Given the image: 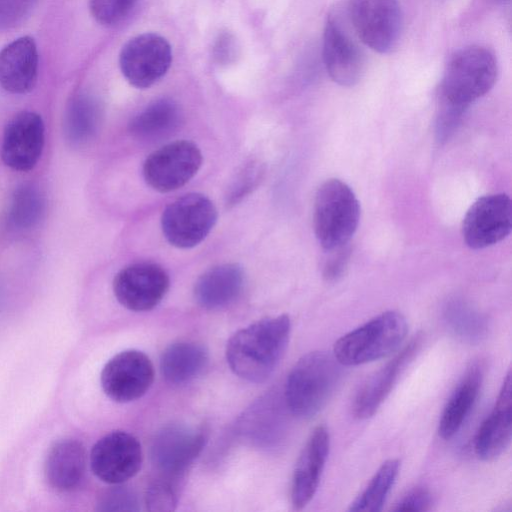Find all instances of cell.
Returning a JSON list of instances; mask_svg holds the SVG:
<instances>
[{
	"instance_id": "obj_1",
	"label": "cell",
	"mask_w": 512,
	"mask_h": 512,
	"mask_svg": "<svg viewBox=\"0 0 512 512\" xmlns=\"http://www.w3.org/2000/svg\"><path fill=\"white\" fill-rule=\"evenodd\" d=\"M290 332V318L285 314L264 318L240 329L227 343L226 359L230 369L246 381H265L280 362Z\"/></svg>"
},
{
	"instance_id": "obj_2",
	"label": "cell",
	"mask_w": 512,
	"mask_h": 512,
	"mask_svg": "<svg viewBox=\"0 0 512 512\" xmlns=\"http://www.w3.org/2000/svg\"><path fill=\"white\" fill-rule=\"evenodd\" d=\"M342 365L333 353L311 351L292 367L285 384L284 402L289 413L310 419L333 395L342 375Z\"/></svg>"
},
{
	"instance_id": "obj_3",
	"label": "cell",
	"mask_w": 512,
	"mask_h": 512,
	"mask_svg": "<svg viewBox=\"0 0 512 512\" xmlns=\"http://www.w3.org/2000/svg\"><path fill=\"white\" fill-rule=\"evenodd\" d=\"M407 332V320L402 313L385 311L340 337L334 344L333 355L342 366L370 363L396 352Z\"/></svg>"
},
{
	"instance_id": "obj_4",
	"label": "cell",
	"mask_w": 512,
	"mask_h": 512,
	"mask_svg": "<svg viewBox=\"0 0 512 512\" xmlns=\"http://www.w3.org/2000/svg\"><path fill=\"white\" fill-rule=\"evenodd\" d=\"M498 75L495 55L483 46L472 45L449 59L440 85V99L467 108L494 86Z\"/></svg>"
},
{
	"instance_id": "obj_5",
	"label": "cell",
	"mask_w": 512,
	"mask_h": 512,
	"mask_svg": "<svg viewBox=\"0 0 512 512\" xmlns=\"http://www.w3.org/2000/svg\"><path fill=\"white\" fill-rule=\"evenodd\" d=\"M359 220V201L345 182L329 179L318 188L313 223L316 238L324 249L329 251L348 244Z\"/></svg>"
},
{
	"instance_id": "obj_6",
	"label": "cell",
	"mask_w": 512,
	"mask_h": 512,
	"mask_svg": "<svg viewBox=\"0 0 512 512\" xmlns=\"http://www.w3.org/2000/svg\"><path fill=\"white\" fill-rule=\"evenodd\" d=\"M348 18L359 40L378 53L393 50L402 31L398 0H350Z\"/></svg>"
},
{
	"instance_id": "obj_7",
	"label": "cell",
	"mask_w": 512,
	"mask_h": 512,
	"mask_svg": "<svg viewBox=\"0 0 512 512\" xmlns=\"http://www.w3.org/2000/svg\"><path fill=\"white\" fill-rule=\"evenodd\" d=\"M217 220L213 202L199 193L186 194L166 206L161 227L167 241L177 248H191L202 242Z\"/></svg>"
},
{
	"instance_id": "obj_8",
	"label": "cell",
	"mask_w": 512,
	"mask_h": 512,
	"mask_svg": "<svg viewBox=\"0 0 512 512\" xmlns=\"http://www.w3.org/2000/svg\"><path fill=\"white\" fill-rule=\"evenodd\" d=\"M323 60L327 73L337 84L351 87L364 72V54L339 9L327 16L323 33Z\"/></svg>"
},
{
	"instance_id": "obj_9",
	"label": "cell",
	"mask_w": 512,
	"mask_h": 512,
	"mask_svg": "<svg viewBox=\"0 0 512 512\" xmlns=\"http://www.w3.org/2000/svg\"><path fill=\"white\" fill-rule=\"evenodd\" d=\"M201 164L202 154L197 145L179 140L152 152L143 164L142 173L151 188L167 193L188 183Z\"/></svg>"
},
{
	"instance_id": "obj_10",
	"label": "cell",
	"mask_w": 512,
	"mask_h": 512,
	"mask_svg": "<svg viewBox=\"0 0 512 512\" xmlns=\"http://www.w3.org/2000/svg\"><path fill=\"white\" fill-rule=\"evenodd\" d=\"M172 50L168 41L155 33L131 38L122 47L119 66L126 80L136 88H148L170 68Z\"/></svg>"
},
{
	"instance_id": "obj_11",
	"label": "cell",
	"mask_w": 512,
	"mask_h": 512,
	"mask_svg": "<svg viewBox=\"0 0 512 512\" xmlns=\"http://www.w3.org/2000/svg\"><path fill=\"white\" fill-rule=\"evenodd\" d=\"M207 442L203 428L186 424H169L154 436L151 459L164 477L179 478L193 463Z\"/></svg>"
},
{
	"instance_id": "obj_12",
	"label": "cell",
	"mask_w": 512,
	"mask_h": 512,
	"mask_svg": "<svg viewBox=\"0 0 512 512\" xmlns=\"http://www.w3.org/2000/svg\"><path fill=\"white\" fill-rule=\"evenodd\" d=\"M139 441L125 431H112L100 438L90 452V466L101 481L119 485L134 477L142 465Z\"/></svg>"
},
{
	"instance_id": "obj_13",
	"label": "cell",
	"mask_w": 512,
	"mask_h": 512,
	"mask_svg": "<svg viewBox=\"0 0 512 512\" xmlns=\"http://www.w3.org/2000/svg\"><path fill=\"white\" fill-rule=\"evenodd\" d=\"M512 228V204L504 193L477 199L463 219L462 235L472 249L492 246L506 238Z\"/></svg>"
},
{
	"instance_id": "obj_14",
	"label": "cell",
	"mask_w": 512,
	"mask_h": 512,
	"mask_svg": "<svg viewBox=\"0 0 512 512\" xmlns=\"http://www.w3.org/2000/svg\"><path fill=\"white\" fill-rule=\"evenodd\" d=\"M154 380L149 357L138 350H125L103 367L100 381L104 393L113 401L127 403L141 398Z\"/></svg>"
},
{
	"instance_id": "obj_15",
	"label": "cell",
	"mask_w": 512,
	"mask_h": 512,
	"mask_svg": "<svg viewBox=\"0 0 512 512\" xmlns=\"http://www.w3.org/2000/svg\"><path fill=\"white\" fill-rule=\"evenodd\" d=\"M169 276L153 262H138L121 269L114 277L113 292L125 308L148 311L155 308L169 289Z\"/></svg>"
},
{
	"instance_id": "obj_16",
	"label": "cell",
	"mask_w": 512,
	"mask_h": 512,
	"mask_svg": "<svg viewBox=\"0 0 512 512\" xmlns=\"http://www.w3.org/2000/svg\"><path fill=\"white\" fill-rule=\"evenodd\" d=\"M44 146V123L35 112L16 114L6 125L1 146L3 162L17 171H29L38 162Z\"/></svg>"
},
{
	"instance_id": "obj_17",
	"label": "cell",
	"mask_w": 512,
	"mask_h": 512,
	"mask_svg": "<svg viewBox=\"0 0 512 512\" xmlns=\"http://www.w3.org/2000/svg\"><path fill=\"white\" fill-rule=\"evenodd\" d=\"M421 342V335H415L389 362L365 380L352 403V412L356 418L368 419L377 412L419 351Z\"/></svg>"
},
{
	"instance_id": "obj_18",
	"label": "cell",
	"mask_w": 512,
	"mask_h": 512,
	"mask_svg": "<svg viewBox=\"0 0 512 512\" xmlns=\"http://www.w3.org/2000/svg\"><path fill=\"white\" fill-rule=\"evenodd\" d=\"M330 435L319 425L313 429L297 460L291 485V503L294 509L305 508L313 499L328 458Z\"/></svg>"
},
{
	"instance_id": "obj_19",
	"label": "cell",
	"mask_w": 512,
	"mask_h": 512,
	"mask_svg": "<svg viewBox=\"0 0 512 512\" xmlns=\"http://www.w3.org/2000/svg\"><path fill=\"white\" fill-rule=\"evenodd\" d=\"M512 436V379L509 370L497 400L474 438V451L483 461L500 456L509 446Z\"/></svg>"
},
{
	"instance_id": "obj_20",
	"label": "cell",
	"mask_w": 512,
	"mask_h": 512,
	"mask_svg": "<svg viewBox=\"0 0 512 512\" xmlns=\"http://www.w3.org/2000/svg\"><path fill=\"white\" fill-rule=\"evenodd\" d=\"M39 57L33 38L20 37L0 51V85L14 94L30 92L38 78Z\"/></svg>"
},
{
	"instance_id": "obj_21",
	"label": "cell",
	"mask_w": 512,
	"mask_h": 512,
	"mask_svg": "<svg viewBox=\"0 0 512 512\" xmlns=\"http://www.w3.org/2000/svg\"><path fill=\"white\" fill-rule=\"evenodd\" d=\"M85 470L86 451L78 440L65 438L50 447L44 462V475L55 491L75 490L83 481Z\"/></svg>"
},
{
	"instance_id": "obj_22",
	"label": "cell",
	"mask_w": 512,
	"mask_h": 512,
	"mask_svg": "<svg viewBox=\"0 0 512 512\" xmlns=\"http://www.w3.org/2000/svg\"><path fill=\"white\" fill-rule=\"evenodd\" d=\"M484 366L472 363L449 397L439 420L438 434L444 440L454 437L469 416L481 389Z\"/></svg>"
},
{
	"instance_id": "obj_23",
	"label": "cell",
	"mask_w": 512,
	"mask_h": 512,
	"mask_svg": "<svg viewBox=\"0 0 512 512\" xmlns=\"http://www.w3.org/2000/svg\"><path fill=\"white\" fill-rule=\"evenodd\" d=\"M244 284L243 269L236 263H225L205 271L196 281L194 297L202 308L219 309L232 303Z\"/></svg>"
},
{
	"instance_id": "obj_24",
	"label": "cell",
	"mask_w": 512,
	"mask_h": 512,
	"mask_svg": "<svg viewBox=\"0 0 512 512\" xmlns=\"http://www.w3.org/2000/svg\"><path fill=\"white\" fill-rule=\"evenodd\" d=\"M208 352L201 344L180 341L169 345L160 358V371L171 384H184L197 377L208 363Z\"/></svg>"
},
{
	"instance_id": "obj_25",
	"label": "cell",
	"mask_w": 512,
	"mask_h": 512,
	"mask_svg": "<svg viewBox=\"0 0 512 512\" xmlns=\"http://www.w3.org/2000/svg\"><path fill=\"white\" fill-rule=\"evenodd\" d=\"M181 118L178 104L169 98L153 101L129 123V131L140 139H157L175 130Z\"/></svg>"
},
{
	"instance_id": "obj_26",
	"label": "cell",
	"mask_w": 512,
	"mask_h": 512,
	"mask_svg": "<svg viewBox=\"0 0 512 512\" xmlns=\"http://www.w3.org/2000/svg\"><path fill=\"white\" fill-rule=\"evenodd\" d=\"M101 111L98 102L89 95H78L68 105L65 114V132L74 144L89 141L97 132Z\"/></svg>"
},
{
	"instance_id": "obj_27",
	"label": "cell",
	"mask_w": 512,
	"mask_h": 512,
	"mask_svg": "<svg viewBox=\"0 0 512 512\" xmlns=\"http://www.w3.org/2000/svg\"><path fill=\"white\" fill-rule=\"evenodd\" d=\"M282 408L274 399H262L245 416V421L243 420L242 427L247 436L253 437L259 443L277 441L284 431L285 417Z\"/></svg>"
},
{
	"instance_id": "obj_28",
	"label": "cell",
	"mask_w": 512,
	"mask_h": 512,
	"mask_svg": "<svg viewBox=\"0 0 512 512\" xmlns=\"http://www.w3.org/2000/svg\"><path fill=\"white\" fill-rule=\"evenodd\" d=\"M399 468V460L385 461L375 472L363 492L351 502L348 510L353 512L381 511L396 481Z\"/></svg>"
},
{
	"instance_id": "obj_29",
	"label": "cell",
	"mask_w": 512,
	"mask_h": 512,
	"mask_svg": "<svg viewBox=\"0 0 512 512\" xmlns=\"http://www.w3.org/2000/svg\"><path fill=\"white\" fill-rule=\"evenodd\" d=\"M444 320L453 335L468 343L481 341L488 331L487 319L462 302H451L444 310Z\"/></svg>"
},
{
	"instance_id": "obj_30",
	"label": "cell",
	"mask_w": 512,
	"mask_h": 512,
	"mask_svg": "<svg viewBox=\"0 0 512 512\" xmlns=\"http://www.w3.org/2000/svg\"><path fill=\"white\" fill-rule=\"evenodd\" d=\"M43 210L42 194L36 187L26 184L14 192L8 220L16 229H29L40 220Z\"/></svg>"
},
{
	"instance_id": "obj_31",
	"label": "cell",
	"mask_w": 512,
	"mask_h": 512,
	"mask_svg": "<svg viewBox=\"0 0 512 512\" xmlns=\"http://www.w3.org/2000/svg\"><path fill=\"white\" fill-rule=\"evenodd\" d=\"M138 3L139 0H90L89 9L99 24L111 27L125 21Z\"/></svg>"
},
{
	"instance_id": "obj_32",
	"label": "cell",
	"mask_w": 512,
	"mask_h": 512,
	"mask_svg": "<svg viewBox=\"0 0 512 512\" xmlns=\"http://www.w3.org/2000/svg\"><path fill=\"white\" fill-rule=\"evenodd\" d=\"M178 503L177 489L171 478L162 476L151 482L145 494V504L151 512H169L175 510Z\"/></svg>"
},
{
	"instance_id": "obj_33",
	"label": "cell",
	"mask_w": 512,
	"mask_h": 512,
	"mask_svg": "<svg viewBox=\"0 0 512 512\" xmlns=\"http://www.w3.org/2000/svg\"><path fill=\"white\" fill-rule=\"evenodd\" d=\"M139 501L136 493L125 486H116L104 491L98 499L99 511H138Z\"/></svg>"
},
{
	"instance_id": "obj_34",
	"label": "cell",
	"mask_w": 512,
	"mask_h": 512,
	"mask_svg": "<svg viewBox=\"0 0 512 512\" xmlns=\"http://www.w3.org/2000/svg\"><path fill=\"white\" fill-rule=\"evenodd\" d=\"M38 2L39 0H0V30L20 24Z\"/></svg>"
},
{
	"instance_id": "obj_35",
	"label": "cell",
	"mask_w": 512,
	"mask_h": 512,
	"mask_svg": "<svg viewBox=\"0 0 512 512\" xmlns=\"http://www.w3.org/2000/svg\"><path fill=\"white\" fill-rule=\"evenodd\" d=\"M263 170L258 164H249L237 176L227 193V204H236L241 201L258 184Z\"/></svg>"
},
{
	"instance_id": "obj_36",
	"label": "cell",
	"mask_w": 512,
	"mask_h": 512,
	"mask_svg": "<svg viewBox=\"0 0 512 512\" xmlns=\"http://www.w3.org/2000/svg\"><path fill=\"white\" fill-rule=\"evenodd\" d=\"M433 497L428 489L415 487L404 494L393 506V511H429Z\"/></svg>"
},
{
	"instance_id": "obj_37",
	"label": "cell",
	"mask_w": 512,
	"mask_h": 512,
	"mask_svg": "<svg viewBox=\"0 0 512 512\" xmlns=\"http://www.w3.org/2000/svg\"><path fill=\"white\" fill-rule=\"evenodd\" d=\"M347 245L329 250L331 254L323 268V276L327 281H337L343 275L349 258Z\"/></svg>"
},
{
	"instance_id": "obj_38",
	"label": "cell",
	"mask_w": 512,
	"mask_h": 512,
	"mask_svg": "<svg viewBox=\"0 0 512 512\" xmlns=\"http://www.w3.org/2000/svg\"><path fill=\"white\" fill-rule=\"evenodd\" d=\"M236 53V43L234 38L229 33H222L216 39L213 56L215 60L220 64L229 63Z\"/></svg>"
}]
</instances>
